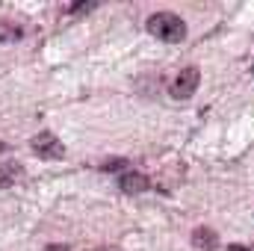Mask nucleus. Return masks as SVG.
Listing matches in <instances>:
<instances>
[{"mask_svg": "<svg viewBox=\"0 0 254 251\" xmlns=\"http://www.w3.org/2000/svg\"><path fill=\"white\" fill-rule=\"evenodd\" d=\"M198 83H201V71H198L195 65H187V68L175 77V83L169 86V95H172V98H178V101H187V98L195 95Z\"/></svg>", "mask_w": 254, "mask_h": 251, "instance_id": "7ed1b4c3", "label": "nucleus"}, {"mask_svg": "<svg viewBox=\"0 0 254 251\" xmlns=\"http://www.w3.org/2000/svg\"><path fill=\"white\" fill-rule=\"evenodd\" d=\"M192 246L201 251H213L219 246V237H216V231H210V228H195L192 231Z\"/></svg>", "mask_w": 254, "mask_h": 251, "instance_id": "39448f33", "label": "nucleus"}, {"mask_svg": "<svg viewBox=\"0 0 254 251\" xmlns=\"http://www.w3.org/2000/svg\"><path fill=\"white\" fill-rule=\"evenodd\" d=\"M98 251H119V249H98Z\"/></svg>", "mask_w": 254, "mask_h": 251, "instance_id": "9d476101", "label": "nucleus"}, {"mask_svg": "<svg viewBox=\"0 0 254 251\" xmlns=\"http://www.w3.org/2000/svg\"><path fill=\"white\" fill-rule=\"evenodd\" d=\"M0 151H6V145H0Z\"/></svg>", "mask_w": 254, "mask_h": 251, "instance_id": "9b49d317", "label": "nucleus"}, {"mask_svg": "<svg viewBox=\"0 0 254 251\" xmlns=\"http://www.w3.org/2000/svg\"><path fill=\"white\" fill-rule=\"evenodd\" d=\"M148 187H151V184H148V178H145V175H139V172H125V175L119 178V189H122V192H127V195L145 192Z\"/></svg>", "mask_w": 254, "mask_h": 251, "instance_id": "20e7f679", "label": "nucleus"}, {"mask_svg": "<svg viewBox=\"0 0 254 251\" xmlns=\"http://www.w3.org/2000/svg\"><path fill=\"white\" fill-rule=\"evenodd\" d=\"M116 169H125V160H113V163L104 166V172H116Z\"/></svg>", "mask_w": 254, "mask_h": 251, "instance_id": "6e6552de", "label": "nucleus"}, {"mask_svg": "<svg viewBox=\"0 0 254 251\" xmlns=\"http://www.w3.org/2000/svg\"><path fill=\"white\" fill-rule=\"evenodd\" d=\"M95 6H98V3H80V6H71V12H74V15H80V12H92Z\"/></svg>", "mask_w": 254, "mask_h": 251, "instance_id": "0eeeda50", "label": "nucleus"}, {"mask_svg": "<svg viewBox=\"0 0 254 251\" xmlns=\"http://www.w3.org/2000/svg\"><path fill=\"white\" fill-rule=\"evenodd\" d=\"M148 33L154 39H160V42L175 45V42H184L187 39V24L175 12H157V15L148 18Z\"/></svg>", "mask_w": 254, "mask_h": 251, "instance_id": "f257e3e1", "label": "nucleus"}, {"mask_svg": "<svg viewBox=\"0 0 254 251\" xmlns=\"http://www.w3.org/2000/svg\"><path fill=\"white\" fill-rule=\"evenodd\" d=\"M228 251H249V249H246V246H231Z\"/></svg>", "mask_w": 254, "mask_h": 251, "instance_id": "1a4fd4ad", "label": "nucleus"}, {"mask_svg": "<svg viewBox=\"0 0 254 251\" xmlns=\"http://www.w3.org/2000/svg\"><path fill=\"white\" fill-rule=\"evenodd\" d=\"M30 148H33V154L39 157V160H63L65 157V145L60 142V136H54V133H39V136H33V142H30Z\"/></svg>", "mask_w": 254, "mask_h": 251, "instance_id": "f03ea898", "label": "nucleus"}, {"mask_svg": "<svg viewBox=\"0 0 254 251\" xmlns=\"http://www.w3.org/2000/svg\"><path fill=\"white\" fill-rule=\"evenodd\" d=\"M21 36H24V27L21 24H15L9 18H0V45L3 42H18Z\"/></svg>", "mask_w": 254, "mask_h": 251, "instance_id": "423d86ee", "label": "nucleus"}]
</instances>
